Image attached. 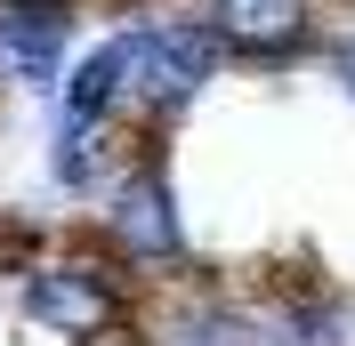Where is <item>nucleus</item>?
<instances>
[{"label":"nucleus","mask_w":355,"mask_h":346,"mask_svg":"<svg viewBox=\"0 0 355 346\" xmlns=\"http://www.w3.org/2000/svg\"><path fill=\"white\" fill-rule=\"evenodd\" d=\"M137 298H146V274L105 234L65 242V250H33L17 266V314L33 330H49V338H65V346H89L113 322H130Z\"/></svg>","instance_id":"f257e3e1"},{"label":"nucleus","mask_w":355,"mask_h":346,"mask_svg":"<svg viewBox=\"0 0 355 346\" xmlns=\"http://www.w3.org/2000/svg\"><path fill=\"white\" fill-rule=\"evenodd\" d=\"M218 65H226V48H218V33H210V17L130 24V121L162 137L202 89L218 81Z\"/></svg>","instance_id":"f03ea898"},{"label":"nucleus","mask_w":355,"mask_h":346,"mask_svg":"<svg viewBox=\"0 0 355 346\" xmlns=\"http://www.w3.org/2000/svg\"><path fill=\"white\" fill-rule=\"evenodd\" d=\"M97 234L137 266V274H170L186 266V217H178V185L154 153H137L130 170L105 185V210H97Z\"/></svg>","instance_id":"7ed1b4c3"},{"label":"nucleus","mask_w":355,"mask_h":346,"mask_svg":"<svg viewBox=\"0 0 355 346\" xmlns=\"http://www.w3.org/2000/svg\"><path fill=\"white\" fill-rule=\"evenodd\" d=\"M137 153H154V129H137L130 113H113V121H73V113H57L49 177H57V194H73V201H105V185L130 170Z\"/></svg>","instance_id":"20e7f679"},{"label":"nucleus","mask_w":355,"mask_h":346,"mask_svg":"<svg viewBox=\"0 0 355 346\" xmlns=\"http://www.w3.org/2000/svg\"><path fill=\"white\" fill-rule=\"evenodd\" d=\"M202 17L218 33L234 65H291L299 48H315V0H202Z\"/></svg>","instance_id":"39448f33"},{"label":"nucleus","mask_w":355,"mask_h":346,"mask_svg":"<svg viewBox=\"0 0 355 346\" xmlns=\"http://www.w3.org/2000/svg\"><path fill=\"white\" fill-rule=\"evenodd\" d=\"M73 57V0H0V65L33 97H57Z\"/></svg>","instance_id":"423d86ee"},{"label":"nucleus","mask_w":355,"mask_h":346,"mask_svg":"<svg viewBox=\"0 0 355 346\" xmlns=\"http://www.w3.org/2000/svg\"><path fill=\"white\" fill-rule=\"evenodd\" d=\"M57 113H73V121H113V113H130V24L105 33L97 48H81V57H65Z\"/></svg>","instance_id":"0eeeda50"},{"label":"nucleus","mask_w":355,"mask_h":346,"mask_svg":"<svg viewBox=\"0 0 355 346\" xmlns=\"http://www.w3.org/2000/svg\"><path fill=\"white\" fill-rule=\"evenodd\" d=\"M323 65H331V81L355 97V33H331V41H323Z\"/></svg>","instance_id":"6e6552de"}]
</instances>
